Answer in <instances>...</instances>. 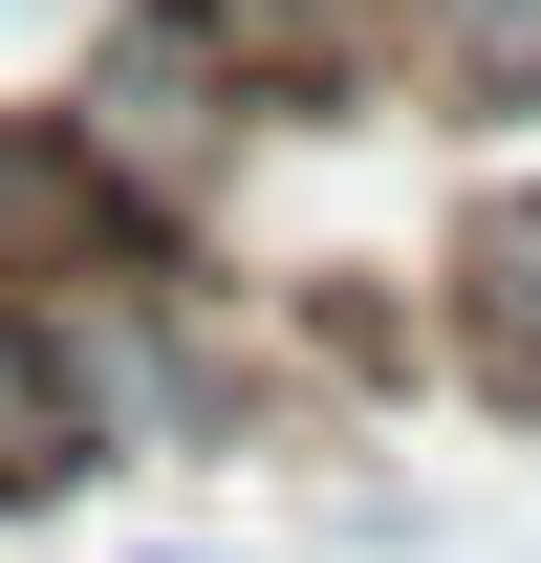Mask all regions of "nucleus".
Listing matches in <instances>:
<instances>
[{
	"label": "nucleus",
	"mask_w": 541,
	"mask_h": 563,
	"mask_svg": "<svg viewBox=\"0 0 541 563\" xmlns=\"http://www.w3.org/2000/svg\"><path fill=\"white\" fill-rule=\"evenodd\" d=\"M261 44H239V0H109L44 87V152H66L87 196H131L152 239H217V196L261 174Z\"/></svg>",
	"instance_id": "nucleus-1"
},
{
	"label": "nucleus",
	"mask_w": 541,
	"mask_h": 563,
	"mask_svg": "<svg viewBox=\"0 0 541 563\" xmlns=\"http://www.w3.org/2000/svg\"><path fill=\"white\" fill-rule=\"evenodd\" d=\"M433 347H455L476 412H520V433H541V196H498L455 261H433Z\"/></svg>",
	"instance_id": "nucleus-2"
},
{
	"label": "nucleus",
	"mask_w": 541,
	"mask_h": 563,
	"mask_svg": "<svg viewBox=\"0 0 541 563\" xmlns=\"http://www.w3.org/2000/svg\"><path fill=\"white\" fill-rule=\"evenodd\" d=\"M87 477H109V433H87L66 347H44V325H22V282H0V520H66Z\"/></svg>",
	"instance_id": "nucleus-3"
},
{
	"label": "nucleus",
	"mask_w": 541,
	"mask_h": 563,
	"mask_svg": "<svg viewBox=\"0 0 541 563\" xmlns=\"http://www.w3.org/2000/svg\"><path fill=\"white\" fill-rule=\"evenodd\" d=\"M390 66H411V109L498 131V109H541V0H390Z\"/></svg>",
	"instance_id": "nucleus-4"
},
{
	"label": "nucleus",
	"mask_w": 541,
	"mask_h": 563,
	"mask_svg": "<svg viewBox=\"0 0 541 563\" xmlns=\"http://www.w3.org/2000/svg\"><path fill=\"white\" fill-rule=\"evenodd\" d=\"M22 196H44V131H0V282H22Z\"/></svg>",
	"instance_id": "nucleus-5"
},
{
	"label": "nucleus",
	"mask_w": 541,
	"mask_h": 563,
	"mask_svg": "<svg viewBox=\"0 0 541 563\" xmlns=\"http://www.w3.org/2000/svg\"><path fill=\"white\" fill-rule=\"evenodd\" d=\"M131 563H196V542H131Z\"/></svg>",
	"instance_id": "nucleus-6"
}]
</instances>
